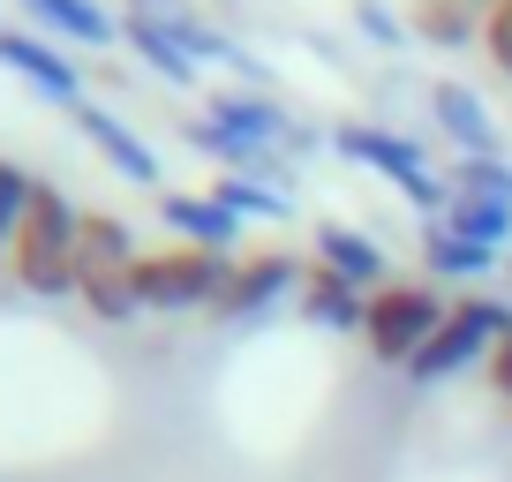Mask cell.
<instances>
[{
	"mask_svg": "<svg viewBox=\"0 0 512 482\" xmlns=\"http://www.w3.org/2000/svg\"><path fill=\"white\" fill-rule=\"evenodd\" d=\"M482 53H490V68L512 83V0H497L490 23H482Z\"/></svg>",
	"mask_w": 512,
	"mask_h": 482,
	"instance_id": "cell-25",
	"label": "cell"
},
{
	"mask_svg": "<svg viewBox=\"0 0 512 482\" xmlns=\"http://www.w3.org/2000/svg\"><path fill=\"white\" fill-rule=\"evenodd\" d=\"M497 0H415V38L460 53V46H482V23H490Z\"/></svg>",
	"mask_w": 512,
	"mask_h": 482,
	"instance_id": "cell-16",
	"label": "cell"
},
{
	"mask_svg": "<svg viewBox=\"0 0 512 482\" xmlns=\"http://www.w3.org/2000/svg\"><path fill=\"white\" fill-rule=\"evenodd\" d=\"M241 257H226V249H151L144 264H136V287H144V309H159V317H181V309H219L226 279H234Z\"/></svg>",
	"mask_w": 512,
	"mask_h": 482,
	"instance_id": "cell-5",
	"label": "cell"
},
{
	"mask_svg": "<svg viewBox=\"0 0 512 482\" xmlns=\"http://www.w3.org/2000/svg\"><path fill=\"white\" fill-rule=\"evenodd\" d=\"M512 339V302L505 294H452V317L430 347L415 354V385H445V377H467V370H490V354Z\"/></svg>",
	"mask_w": 512,
	"mask_h": 482,
	"instance_id": "cell-2",
	"label": "cell"
},
{
	"mask_svg": "<svg viewBox=\"0 0 512 482\" xmlns=\"http://www.w3.org/2000/svg\"><path fill=\"white\" fill-rule=\"evenodd\" d=\"M452 189L512 204V159H452Z\"/></svg>",
	"mask_w": 512,
	"mask_h": 482,
	"instance_id": "cell-24",
	"label": "cell"
},
{
	"mask_svg": "<svg viewBox=\"0 0 512 482\" xmlns=\"http://www.w3.org/2000/svg\"><path fill=\"white\" fill-rule=\"evenodd\" d=\"M76 129H83V144H91L121 181H136V189H159V151H151V136L128 129L121 113H106V106H91V98H83V106H76Z\"/></svg>",
	"mask_w": 512,
	"mask_h": 482,
	"instance_id": "cell-9",
	"label": "cell"
},
{
	"mask_svg": "<svg viewBox=\"0 0 512 482\" xmlns=\"http://www.w3.org/2000/svg\"><path fill=\"white\" fill-rule=\"evenodd\" d=\"M31 196H38V174H23L16 159H0V249H16L23 219H31Z\"/></svg>",
	"mask_w": 512,
	"mask_h": 482,
	"instance_id": "cell-23",
	"label": "cell"
},
{
	"mask_svg": "<svg viewBox=\"0 0 512 482\" xmlns=\"http://www.w3.org/2000/svg\"><path fill=\"white\" fill-rule=\"evenodd\" d=\"M497 264H505V249H482V241L452 234L445 219L422 226V272L430 279H452V287H475V279H490Z\"/></svg>",
	"mask_w": 512,
	"mask_h": 482,
	"instance_id": "cell-13",
	"label": "cell"
},
{
	"mask_svg": "<svg viewBox=\"0 0 512 482\" xmlns=\"http://www.w3.org/2000/svg\"><path fill=\"white\" fill-rule=\"evenodd\" d=\"M332 151H339V159H354V166H369V174H384L415 211L445 219L452 181H437V174H430V159H422L415 136H400V129H369V121H347V129H332Z\"/></svg>",
	"mask_w": 512,
	"mask_h": 482,
	"instance_id": "cell-4",
	"label": "cell"
},
{
	"mask_svg": "<svg viewBox=\"0 0 512 482\" xmlns=\"http://www.w3.org/2000/svg\"><path fill=\"white\" fill-rule=\"evenodd\" d=\"M211 196H219L234 219H294V189L256 181V174H219V181H211Z\"/></svg>",
	"mask_w": 512,
	"mask_h": 482,
	"instance_id": "cell-19",
	"label": "cell"
},
{
	"mask_svg": "<svg viewBox=\"0 0 512 482\" xmlns=\"http://www.w3.org/2000/svg\"><path fill=\"white\" fill-rule=\"evenodd\" d=\"M121 38L159 83H174V91H196V83H204V61H196L174 31H159V23H144V16H121Z\"/></svg>",
	"mask_w": 512,
	"mask_h": 482,
	"instance_id": "cell-14",
	"label": "cell"
},
{
	"mask_svg": "<svg viewBox=\"0 0 512 482\" xmlns=\"http://www.w3.org/2000/svg\"><path fill=\"white\" fill-rule=\"evenodd\" d=\"M0 68H8V76H23L38 98H53V106H68V113L83 106V68L68 61L53 38H38L31 23H23V31H16V23H0Z\"/></svg>",
	"mask_w": 512,
	"mask_h": 482,
	"instance_id": "cell-6",
	"label": "cell"
},
{
	"mask_svg": "<svg viewBox=\"0 0 512 482\" xmlns=\"http://www.w3.org/2000/svg\"><path fill=\"white\" fill-rule=\"evenodd\" d=\"M302 279H309V272L287 257V249H256V257L234 264V279H226V294H219V309H211V317L249 324V317H264V309H272L287 287H302Z\"/></svg>",
	"mask_w": 512,
	"mask_h": 482,
	"instance_id": "cell-7",
	"label": "cell"
},
{
	"mask_svg": "<svg viewBox=\"0 0 512 482\" xmlns=\"http://www.w3.org/2000/svg\"><path fill=\"white\" fill-rule=\"evenodd\" d=\"M430 113H437V129H445V144L460 151V159H505V129L490 121V106H482L475 83L445 76L430 91Z\"/></svg>",
	"mask_w": 512,
	"mask_h": 482,
	"instance_id": "cell-8",
	"label": "cell"
},
{
	"mask_svg": "<svg viewBox=\"0 0 512 482\" xmlns=\"http://www.w3.org/2000/svg\"><path fill=\"white\" fill-rule=\"evenodd\" d=\"M482 377H490V392H497V400L512 407V339H505V347L490 354V370H482Z\"/></svg>",
	"mask_w": 512,
	"mask_h": 482,
	"instance_id": "cell-27",
	"label": "cell"
},
{
	"mask_svg": "<svg viewBox=\"0 0 512 482\" xmlns=\"http://www.w3.org/2000/svg\"><path fill=\"white\" fill-rule=\"evenodd\" d=\"M204 113L219 121V129H234L249 151L302 144V136H294V121H287V106H279L272 91H211V98H204Z\"/></svg>",
	"mask_w": 512,
	"mask_h": 482,
	"instance_id": "cell-11",
	"label": "cell"
},
{
	"mask_svg": "<svg viewBox=\"0 0 512 482\" xmlns=\"http://www.w3.org/2000/svg\"><path fill=\"white\" fill-rule=\"evenodd\" d=\"M159 219H166V234H181L189 249H226V257H234L241 226H249V219H234L211 189L204 196H196V189H166L159 196Z\"/></svg>",
	"mask_w": 512,
	"mask_h": 482,
	"instance_id": "cell-12",
	"label": "cell"
},
{
	"mask_svg": "<svg viewBox=\"0 0 512 482\" xmlns=\"http://www.w3.org/2000/svg\"><path fill=\"white\" fill-rule=\"evenodd\" d=\"M354 23H362V38H377V46H400L407 38V23L384 8V0H354Z\"/></svg>",
	"mask_w": 512,
	"mask_h": 482,
	"instance_id": "cell-26",
	"label": "cell"
},
{
	"mask_svg": "<svg viewBox=\"0 0 512 482\" xmlns=\"http://www.w3.org/2000/svg\"><path fill=\"white\" fill-rule=\"evenodd\" d=\"M445 226H452V234H467V241H482V249H505V241H512V204H497V196H467V189H452V204H445Z\"/></svg>",
	"mask_w": 512,
	"mask_h": 482,
	"instance_id": "cell-20",
	"label": "cell"
},
{
	"mask_svg": "<svg viewBox=\"0 0 512 482\" xmlns=\"http://www.w3.org/2000/svg\"><path fill=\"white\" fill-rule=\"evenodd\" d=\"M23 16H31L38 38H76V46H113L121 23L98 8V0H16Z\"/></svg>",
	"mask_w": 512,
	"mask_h": 482,
	"instance_id": "cell-15",
	"label": "cell"
},
{
	"mask_svg": "<svg viewBox=\"0 0 512 482\" xmlns=\"http://www.w3.org/2000/svg\"><path fill=\"white\" fill-rule=\"evenodd\" d=\"M8 264H16V279L31 294H76L83 287V211L68 204L53 181H38L31 196V219H23L16 249H8Z\"/></svg>",
	"mask_w": 512,
	"mask_h": 482,
	"instance_id": "cell-1",
	"label": "cell"
},
{
	"mask_svg": "<svg viewBox=\"0 0 512 482\" xmlns=\"http://www.w3.org/2000/svg\"><path fill=\"white\" fill-rule=\"evenodd\" d=\"M302 317L324 324V332H362L369 324V294L347 287V279H332V272H309L302 279Z\"/></svg>",
	"mask_w": 512,
	"mask_h": 482,
	"instance_id": "cell-17",
	"label": "cell"
},
{
	"mask_svg": "<svg viewBox=\"0 0 512 482\" xmlns=\"http://www.w3.org/2000/svg\"><path fill=\"white\" fill-rule=\"evenodd\" d=\"M505 279H512V264H505Z\"/></svg>",
	"mask_w": 512,
	"mask_h": 482,
	"instance_id": "cell-28",
	"label": "cell"
},
{
	"mask_svg": "<svg viewBox=\"0 0 512 482\" xmlns=\"http://www.w3.org/2000/svg\"><path fill=\"white\" fill-rule=\"evenodd\" d=\"M83 309H91L98 324H136L144 317V287H136V272H83Z\"/></svg>",
	"mask_w": 512,
	"mask_h": 482,
	"instance_id": "cell-21",
	"label": "cell"
},
{
	"mask_svg": "<svg viewBox=\"0 0 512 482\" xmlns=\"http://www.w3.org/2000/svg\"><path fill=\"white\" fill-rule=\"evenodd\" d=\"M136 264H144L136 226L113 211H83V272H136Z\"/></svg>",
	"mask_w": 512,
	"mask_h": 482,
	"instance_id": "cell-18",
	"label": "cell"
},
{
	"mask_svg": "<svg viewBox=\"0 0 512 482\" xmlns=\"http://www.w3.org/2000/svg\"><path fill=\"white\" fill-rule=\"evenodd\" d=\"M452 302L437 294V279H392V287L369 294V324H362V347L377 354L384 370H415V354L445 332Z\"/></svg>",
	"mask_w": 512,
	"mask_h": 482,
	"instance_id": "cell-3",
	"label": "cell"
},
{
	"mask_svg": "<svg viewBox=\"0 0 512 482\" xmlns=\"http://www.w3.org/2000/svg\"><path fill=\"white\" fill-rule=\"evenodd\" d=\"M181 136H189V151H204V159H219L226 174H256V166L272 159V151H249V144H241L234 129H219L211 113H196V121H189V129H181Z\"/></svg>",
	"mask_w": 512,
	"mask_h": 482,
	"instance_id": "cell-22",
	"label": "cell"
},
{
	"mask_svg": "<svg viewBox=\"0 0 512 482\" xmlns=\"http://www.w3.org/2000/svg\"><path fill=\"white\" fill-rule=\"evenodd\" d=\"M309 249H317V272L347 279V287H362V294L392 287V257H384L362 226H347V219H324L317 234H309Z\"/></svg>",
	"mask_w": 512,
	"mask_h": 482,
	"instance_id": "cell-10",
	"label": "cell"
}]
</instances>
